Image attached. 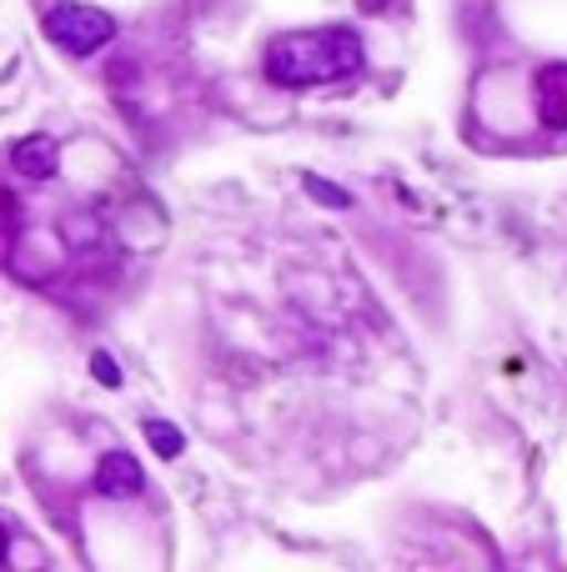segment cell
<instances>
[{"mask_svg":"<svg viewBox=\"0 0 567 572\" xmlns=\"http://www.w3.org/2000/svg\"><path fill=\"white\" fill-rule=\"evenodd\" d=\"M367 51H361L357 31H286L266 45V81L286 91L327 86L351 71H361Z\"/></svg>","mask_w":567,"mask_h":572,"instance_id":"cell-1","label":"cell"},{"mask_svg":"<svg viewBox=\"0 0 567 572\" xmlns=\"http://www.w3.org/2000/svg\"><path fill=\"white\" fill-rule=\"evenodd\" d=\"M45 35L66 55H96L101 45L116 35V21H111L101 6H81V0H61L45 15Z\"/></svg>","mask_w":567,"mask_h":572,"instance_id":"cell-2","label":"cell"},{"mask_svg":"<svg viewBox=\"0 0 567 572\" xmlns=\"http://www.w3.org/2000/svg\"><path fill=\"white\" fill-rule=\"evenodd\" d=\"M533 101H537V121L547 131H567V65H543L537 71Z\"/></svg>","mask_w":567,"mask_h":572,"instance_id":"cell-3","label":"cell"},{"mask_svg":"<svg viewBox=\"0 0 567 572\" xmlns=\"http://www.w3.org/2000/svg\"><path fill=\"white\" fill-rule=\"evenodd\" d=\"M96 487L106 497H136L146 487V477H141V462H136L132 453H111V457H101V467H96Z\"/></svg>","mask_w":567,"mask_h":572,"instance_id":"cell-4","label":"cell"},{"mask_svg":"<svg viewBox=\"0 0 567 572\" xmlns=\"http://www.w3.org/2000/svg\"><path fill=\"white\" fill-rule=\"evenodd\" d=\"M11 162H15V171H21V176L45 181V176H55V146L45 136H25L21 146L11 152Z\"/></svg>","mask_w":567,"mask_h":572,"instance_id":"cell-5","label":"cell"},{"mask_svg":"<svg viewBox=\"0 0 567 572\" xmlns=\"http://www.w3.org/2000/svg\"><path fill=\"white\" fill-rule=\"evenodd\" d=\"M146 437H151V447H156V453H161V457H181V433H176V427H171V422H146Z\"/></svg>","mask_w":567,"mask_h":572,"instance_id":"cell-6","label":"cell"},{"mask_svg":"<svg viewBox=\"0 0 567 572\" xmlns=\"http://www.w3.org/2000/svg\"><path fill=\"white\" fill-rule=\"evenodd\" d=\"M91 372H96L106 387H120V372H116V362H111V356H91Z\"/></svg>","mask_w":567,"mask_h":572,"instance_id":"cell-7","label":"cell"},{"mask_svg":"<svg viewBox=\"0 0 567 572\" xmlns=\"http://www.w3.org/2000/svg\"><path fill=\"white\" fill-rule=\"evenodd\" d=\"M312 191H317V196H327L332 206H347V196H342V191H332V186H312Z\"/></svg>","mask_w":567,"mask_h":572,"instance_id":"cell-8","label":"cell"},{"mask_svg":"<svg viewBox=\"0 0 567 572\" xmlns=\"http://www.w3.org/2000/svg\"><path fill=\"white\" fill-rule=\"evenodd\" d=\"M6 552H11V538H6V528H0V562H6Z\"/></svg>","mask_w":567,"mask_h":572,"instance_id":"cell-9","label":"cell"}]
</instances>
